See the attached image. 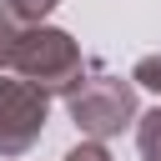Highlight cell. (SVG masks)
<instances>
[{
    "label": "cell",
    "mask_w": 161,
    "mask_h": 161,
    "mask_svg": "<svg viewBox=\"0 0 161 161\" xmlns=\"http://www.w3.org/2000/svg\"><path fill=\"white\" fill-rule=\"evenodd\" d=\"M10 70L20 80H30L35 91H45V96H70L86 80V55H80L70 30H60V25H25Z\"/></svg>",
    "instance_id": "cell-1"
},
{
    "label": "cell",
    "mask_w": 161,
    "mask_h": 161,
    "mask_svg": "<svg viewBox=\"0 0 161 161\" xmlns=\"http://www.w3.org/2000/svg\"><path fill=\"white\" fill-rule=\"evenodd\" d=\"M65 106H70V121L80 126V136L86 141H111V136H121L126 126H136V86L131 80H121V75H111V70H96V75H86L70 96H65Z\"/></svg>",
    "instance_id": "cell-2"
},
{
    "label": "cell",
    "mask_w": 161,
    "mask_h": 161,
    "mask_svg": "<svg viewBox=\"0 0 161 161\" xmlns=\"http://www.w3.org/2000/svg\"><path fill=\"white\" fill-rule=\"evenodd\" d=\"M50 121V96L20 75H0V161L25 156Z\"/></svg>",
    "instance_id": "cell-3"
},
{
    "label": "cell",
    "mask_w": 161,
    "mask_h": 161,
    "mask_svg": "<svg viewBox=\"0 0 161 161\" xmlns=\"http://www.w3.org/2000/svg\"><path fill=\"white\" fill-rule=\"evenodd\" d=\"M136 151H141V161H161V106L136 116Z\"/></svg>",
    "instance_id": "cell-4"
},
{
    "label": "cell",
    "mask_w": 161,
    "mask_h": 161,
    "mask_svg": "<svg viewBox=\"0 0 161 161\" xmlns=\"http://www.w3.org/2000/svg\"><path fill=\"white\" fill-rule=\"evenodd\" d=\"M20 35H25V20H20V15L10 10V5H0V70H10Z\"/></svg>",
    "instance_id": "cell-5"
},
{
    "label": "cell",
    "mask_w": 161,
    "mask_h": 161,
    "mask_svg": "<svg viewBox=\"0 0 161 161\" xmlns=\"http://www.w3.org/2000/svg\"><path fill=\"white\" fill-rule=\"evenodd\" d=\"M131 86H146V91L161 96V55H141L136 70H131Z\"/></svg>",
    "instance_id": "cell-6"
},
{
    "label": "cell",
    "mask_w": 161,
    "mask_h": 161,
    "mask_svg": "<svg viewBox=\"0 0 161 161\" xmlns=\"http://www.w3.org/2000/svg\"><path fill=\"white\" fill-rule=\"evenodd\" d=\"M5 5H10V10L25 20V25H45V15H50L60 0H5Z\"/></svg>",
    "instance_id": "cell-7"
},
{
    "label": "cell",
    "mask_w": 161,
    "mask_h": 161,
    "mask_svg": "<svg viewBox=\"0 0 161 161\" xmlns=\"http://www.w3.org/2000/svg\"><path fill=\"white\" fill-rule=\"evenodd\" d=\"M60 161H111V151H106L101 141H80V146H70Z\"/></svg>",
    "instance_id": "cell-8"
}]
</instances>
